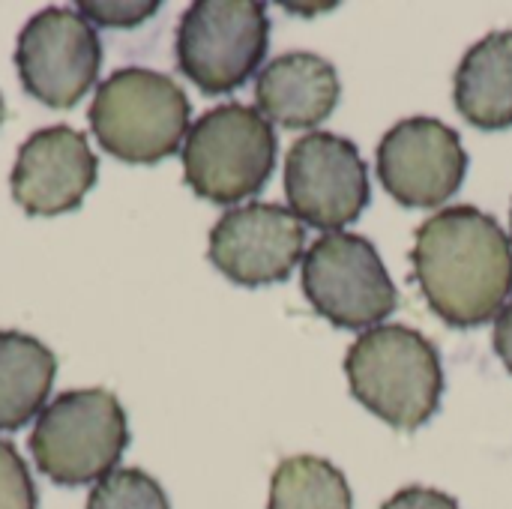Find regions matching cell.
Here are the masks:
<instances>
[{"label":"cell","instance_id":"9a60e30c","mask_svg":"<svg viewBox=\"0 0 512 509\" xmlns=\"http://www.w3.org/2000/svg\"><path fill=\"white\" fill-rule=\"evenodd\" d=\"M57 357L33 336L0 330V432H15L45 411Z\"/></svg>","mask_w":512,"mask_h":509},{"label":"cell","instance_id":"52a82bcc","mask_svg":"<svg viewBox=\"0 0 512 509\" xmlns=\"http://www.w3.org/2000/svg\"><path fill=\"white\" fill-rule=\"evenodd\" d=\"M303 291L312 309L342 330H372L399 306L378 249L348 231L324 234L303 255Z\"/></svg>","mask_w":512,"mask_h":509},{"label":"cell","instance_id":"4fadbf2b","mask_svg":"<svg viewBox=\"0 0 512 509\" xmlns=\"http://www.w3.org/2000/svg\"><path fill=\"white\" fill-rule=\"evenodd\" d=\"M339 75L312 51H291L267 63L255 81L258 111L285 129H312L339 105Z\"/></svg>","mask_w":512,"mask_h":509},{"label":"cell","instance_id":"5b68a950","mask_svg":"<svg viewBox=\"0 0 512 509\" xmlns=\"http://www.w3.org/2000/svg\"><path fill=\"white\" fill-rule=\"evenodd\" d=\"M129 444L120 402L108 390H72L57 396L30 432L36 468L57 486L105 480Z\"/></svg>","mask_w":512,"mask_h":509},{"label":"cell","instance_id":"e0dca14e","mask_svg":"<svg viewBox=\"0 0 512 509\" xmlns=\"http://www.w3.org/2000/svg\"><path fill=\"white\" fill-rule=\"evenodd\" d=\"M87 509H171L162 486L135 468H117L99 480L87 498Z\"/></svg>","mask_w":512,"mask_h":509},{"label":"cell","instance_id":"44dd1931","mask_svg":"<svg viewBox=\"0 0 512 509\" xmlns=\"http://www.w3.org/2000/svg\"><path fill=\"white\" fill-rule=\"evenodd\" d=\"M495 351L504 360V366L512 372V303L504 306V312L495 321Z\"/></svg>","mask_w":512,"mask_h":509},{"label":"cell","instance_id":"3957f363","mask_svg":"<svg viewBox=\"0 0 512 509\" xmlns=\"http://www.w3.org/2000/svg\"><path fill=\"white\" fill-rule=\"evenodd\" d=\"M189 96L168 75L126 66L108 75L90 105V129L99 147L129 165H153L174 156L189 135Z\"/></svg>","mask_w":512,"mask_h":509},{"label":"cell","instance_id":"8992f818","mask_svg":"<svg viewBox=\"0 0 512 509\" xmlns=\"http://www.w3.org/2000/svg\"><path fill=\"white\" fill-rule=\"evenodd\" d=\"M270 18L255 0H198L177 24V66L204 93H231L261 66Z\"/></svg>","mask_w":512,"mask_h":509},{"label":"cell","instance_id":"ac0fdd59","mask_svg":"<svg viewBox=\"0 0 512 509\" xmlns=\"http://www.w3.org/2000/svg\"><path fill=\"white\" fill-rule=\"evenodd\" d=\"M0 509H36V486L18 450L0 438Z\"/></svg>","mask_w":512,"mask_h":509},{"label":"cell","instance_id":"9c48e42d","mask_svg":"<svg viewBox=\"0 0 512 509\" xmlns=\"http://www.w3.org/2000/svg\"><path fill=\"white\" fill-rule=\"evenodd\" d=\"M285 195L300 222L333 234L357 222L369 207V168L354 141L309 132L288 150Z\"/></svg>","mask_w":512,"mask_h":509},{"label":"cell","instance_id":"30bf717a","mask_svg":"<svg viewBox=\"0 0 512 509\" xmlns=\"http://www.w3.org/2000/svg\"><path fill=\"white\" fill-rule=\"evenodd\" d=\"M468 174V153L453 126L408 117L378 144V177L402 207H441Z\"/></svg>","mask_w":512,"mask_h":509},{"label":"cell","instance_id":"d6986e66","mask_svg":"<svg viewBox=\"0 0 512 509\" xmlns=\"http://www.w3.org/2000/svg\"><path fill=\"white\" fill-rule=\"evenodd\" d=\"M159 9V3H78V12L99 24V27H135L141 21H147L153 12Z\"/></svg>","mask_w":512,"mask_h":509},{"label":"cell","instance_id":"8fae6325","mask_svg":"<svg viewBox=\"0 0 512 509\" xmlns=\"http://www.w3.org/2000/svg\"><path fill=\"white\" fill-rule=\"evenodd\" d=\"M303 246V222L279 204L234 207L210 231L213 267L246 288L285 282L303 258Z\"/></svg>","mask_w":512,"mask_h":509},{"label":"cell","instance_id":"5bb4252c","mask_svg":"<svg viewBox=\"0 0 512 509\" xmlns=\"http://www.w3.org/2000/svg\"><path fill=\"white\" fill-rule=\"evenodd\" d=\"M456 108L486 132L512 126V30H498L468 48L456 69Z\"/></svg>","mask_w":512,"mask_h":509},{"label":"cell","instance_id":"603a6c76","mask_svg":"<svg viewBox=\"0 0 512 509\" xmlns=\"http://www.w3.org/2000/svg\"><path fill=\"white\" fill-rule=\"evenodd\" d=\"M510 231H512V210H510Z\"/></svg>","mask_w":512,"mask_h":509},{"label":"cell","instance_id":"7a4b0ae2","mask_svg":"<svg viewBox=\"0 0 512 509\" xmlns=\"http://www.w3.org/2000/svg\"><path fill=\"white\" fill-rule=\"evenodd\" d=\"M345 375L354 399L393 429L414 432L441 408L444 366L438 348L411 327L366 330L345 357Z\"/></svg>","mask_w":512,"mask_h":509},{"label":"cell","instance_id":"ffe728a7","mask_svg":"<svg viewBox=\"0 0 512 509\" xmlns=\"http://www.w3.org/2000/svg\"><path fill=\"white\" fill-rule=\"evenodd\" d=\"M381 509H462L456 498L438 492V489H423V486H408L399 495H393Z\"/></svg>","mask_w":512,"mask_h":509},{"label":"cell","instance_id":"7402d4cb","mask_svg":"<svg viewBox=\"0 0 512 509\" xmlns=\"http://www.w3.org/2000/svg\"><path fill=\"white\" fill-rule=\"evenodd\" d=\"M3 114H6V111H3V99H0V123H3Z\"/></svg>","mask_w":512,"mask_h":509},{"label":"cell","instance_id":"2e32d148","mask_svg":"<svg viewBox=\"0 0 512 509\" xmlns=\"http://www.w3.org/2000/svg\"><path fill=\"white\" fill-rule=\"evenodd\" d=\"M267 509H354V501L336 465L318 456H291L273 471Z\"/></svg>","mask_w":512,"mask_h":509},{"label":"cell","instance_id":"ba28073f","mask_svg":"<svg viewBox=\"0 0 512 509\" xmlns=\"http://www.w3.org/2000/svg\"><path fill=\"white\" fill-rule=\"evenodd\" d=\"M102 45L93 24L66 6L36 12L15 45L21 87L48 108H72L99 75Z\"/></svg>","mask_w":512,"mask_h":509},{"label":"cell","instance_id":"6da1fadb","mask_svg":"<svg viewBox=\"0 0 512 509\" xmlns=\"http://www.w3.org/2000/svg\"><path fill=\"white\" fill-rule=\"evenodd\" d=\"M414 279L429 309L450 327L471 330L504 312L512 297L507 231L471 204L444 207L417 228Z\"/></svg>","mask_w":512,"mask_h":509},{"label":"cell","instance_id":"7c38bea8","mask_svg":"<svg viewBox=\"0 0 512 509\" xmlns=\"http://www.w3.org/2000/svg\"><path fill=\"white\" fill-rule=\"evenodd\" d=\"M99 174L87 135L69 126L33 132L12 165V198L30 216H60L78 210Z\"/></svg>","mask_w":512,"mask_h":509},{"label":"cell","instance_id":"277c9868","mask_svg":"<svg viewBox=\"0 0 512 509\" xmlns=\"http://www.w3.org/2000/svg\"><path fill=\"white\" fill-rule=\"evenodd\" d=\"M276 150V132L261 111L225 102L192 123L183 174L198 198L231 207L264 189L276 168Z\"/></svg>","mask_w":512,"mask_h":509}]
</instances>
